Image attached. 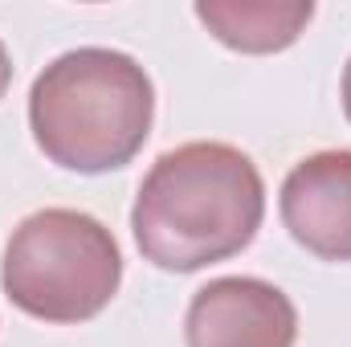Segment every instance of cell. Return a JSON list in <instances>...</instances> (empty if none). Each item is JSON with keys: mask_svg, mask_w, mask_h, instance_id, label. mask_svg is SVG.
I'll list each match as a JSON object with an SVG mask.
<instances>
[{"mask_svg": "<svg viewBox=\"0 0 351 347\" xmlns=\"http://www.w3.org/2000/svg\"><path fill=\"white\" fill-rule=\"evenodd\" d=\"M265 217L258 164L233 143H184L143 176L131 233L139 254L172 274H192L241 254Z\"/></svg>", "mask_w": 351, "mask_h": 347, "instance_id": "6da1fadb", "label": "cell"}, {"mask_svg": "<svg viewBox=\"0 0 351 347\" xmlns=\"http://www.w3.org/2000/svg\"><path fill=\"white\" fill-rule=\"evenodd\" d=\"M8 82H12V62H8V49H4V41H0V98H4Z\"/></svg>", "mask_w": 351, "mask_h": 347, "instance_id": "52a82bcc", "label": "cell"}, {"mask_svg": "<svg viewBox=\"0 0 351 347\" xmlns=\"http://www.w3.org/2000/svg\"><path fill=\"white\" fill-rule=\"evenodd\" d=\"M156 119L147 70L119 49L82 45L53 58L29 90V131L49 164L102 176L131 164Z\"/></svg>", "mask_w": 351, "mask_h": 347, "instance_id": "7a4b0ae2", "label": "cell"}, {"mask_svg": "<svg viewBox=\"0 0 351 347\" xmlns=\"http://www.w3.org/2000/svg\"><path fill=\"white\" fill-rule=\"evenodd\" d=\"M343 115L351 123V58H348V70H343Z\"/></svg>", "mask_w": 351, "mask_h": 347, "instance_id": "ba28073f", "label": "cell"}, {"mask_svg": "<svg viewBox=\"0 0 351 347\" xmlns=\"http://www.w3.org/2000/svg\"><path fill=\"white\" fill-rule=\"evenodd\" d=\"M311 16V0H196V21L237 53L290 49Z\"/></svg>", "mask_w": 351, "mask_h": 347, "instance_id": "8992f818", "label": "cell"}, {"mask_svg": "<svg viewBox=\"0 0 351 347\" xmlns=\"http://www.w3.org/2000/svg\"><path fill=\"white\" fill-rule=\"evenodd\" d=\"M123 282L114 233L78 208H41L25 217L0 261L8 302L41 323H86L110 307Z\"/></svg>", "mask_w": 351, "mask_h": 347, "instance_id": "3957f363", "label": "cell"}, {"mask_svg": "<svg viewBox=\"0 0 351 347\" xmlns=\"http://www.w3.org/2000/svg\"><path fill=\"white\" fill-rule=\"evenodd\" d=\"M286 233L315 258L351 261V152H315L282 180Z\"/></svg>", "mask_w": 351, "mask_h": 347, "instance_id": "5b68a950", "label": "cell"}, {"mask_svg": "<svg viewBox=\"0 0 351 347\" xmlns=\"http://www.w3.org/2000/svg\"><path fill=\"white\" fill-rule=\"evenodd\" d=\"M184 339L188 347H294L298 311L265 278H213L188 302Z\"/></svg>", "mask_w": 351, "mask_h": 347, "instance_id": "277c9868", "label": "cell"}]
</instances>
